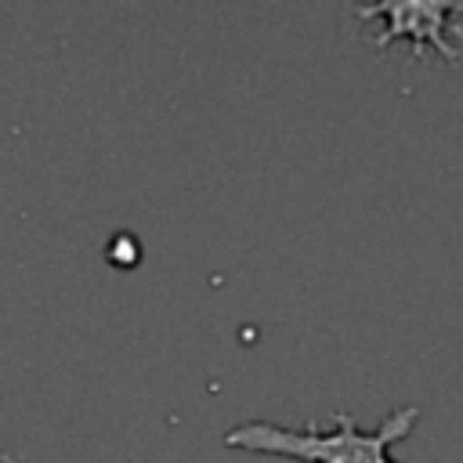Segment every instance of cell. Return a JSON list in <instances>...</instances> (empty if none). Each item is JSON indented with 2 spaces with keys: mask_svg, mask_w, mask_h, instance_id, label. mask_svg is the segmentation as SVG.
Returning a JSON list of instances; mask_svg holds the SVG:
<instances>
[{
  "mask_svg": "<svg viewBox=\"0 0 463 463\" xmlns=\"http://www.w3.org/2000/svg\"><path fill=\"white\" fill-rule=\"evenodd\" d=\"M420 423V405H398L376 430H362L351 412H336L333 427L304 423V427H282L271 420H246L224 434L228 449L246 452H268V456H289L304 463H398L391 459V445L409 438Z\"/></svg>",
  "mask_w": 463,
  "mask_h": 463,
  "instance_id": "6da1fadb",
  "label": "cell"
},
{
  "mask_svg": "<svg viewBox=\"0 0 463 463\" xmlns=\"http://www.w3.org/2000/svg\"><path fill=\"white\" fill-rule=\"evenodd\" d=\"M358 18H383V29L373 36V47H387L394 40H409L412 54H423L430 43L445 61H459V47L449 33L463 36L456 22L463 14V0H383L369 7H354Z\"/></svg>",
  "mask_w": 463,
  "mask_h": 463,
  "instance_id": "7a4b0ae2",
  "label": "cell"
},
{
  "mask_svg": "<svg viewBox=\"0 0 463 463\" xmlns=\"http://www.w3.org/2000/svg\"><path fill=\"white\" fill-rule=\"evenodd\" d=\"M0 463H11V456H0Z\"/></svg>",
  "mask_w": 463,
  "mask_h": 463,
  "instance_id": "3957f363",
  "label": "cell"
}]
</instances>
